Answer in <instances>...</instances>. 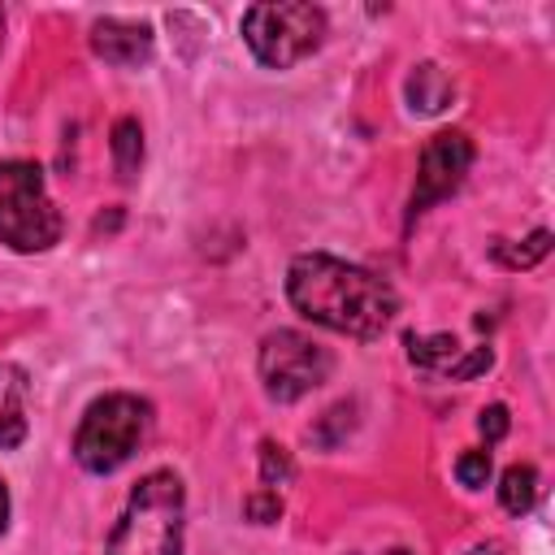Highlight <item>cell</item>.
Listing matches in <instances>:
<instances>
[{
	"instance_id": "6da1fadb",
	"label": "cell",
	"mask_w": 555,
	"mask_h": 555,
	"mask_svg": "<svg viewBox=\"0 0 555 555\" xmlns=\"http://www.w3.org/2000/svg\"><path fill=\"white\" fill-rule=\"evenodd\" d=\"M286 295L299 317L347 338H377L399 312V295L386 278L325 251H304L291 260Z\"/></svg>"
},
{
	"instance_id": "7a4b0ae2",
	"label": "cell",
	"mask_w": 555,
	"mask_h": 555,
	"mask_svg": "<svg viewBox=\"0 0 555 555\" xmlns=\"http://www.w3.org/2000/svg\"><path fill=\"white\" fill-rule=\"evenodd\" d=\"M182 525H186L182 477L156 468L130 490L104 542V555H182Z\"/></svg>"
},
{
	"instance_id": "3957f363",
	"label": "cell",
	"mask_w": 555,
	"mask_h": 555,
	"mask_svg": "<svg viewBox=\"0 0 555 555\" xmlns=\"http://www.w3.org/2000/svg\"><path fill=\"white\" fill-rule=\"evenodd\" d=\"M152 429V408L147 399L139 395H104L95 399L82 421H78V434H74V460L87 468V473H117L147 438Z\"/></svg>"
},
{
	"instance_id": "277c9868",
	"label": "cell",
	"mask_w": 555,
	"mask_h": 555,
	"mask_svg": "<svg viewBox=\"0 0 555 555\" xmlns=\"http://www.w3.org/2000/svg\"><path fill=\"white\" fill-rule=\"evenodd\" d=\"M61 238V212L48 195L43 169L30 160H0V243L13 251H48Z\"/></svg>"
},
{
	"instance_id": "5b68a950",
	"label": "cell",
	"mask_w": 555,
	"mask_h": 555,
	"mask_svg": "<svg viewBox=\"0 0 555 555\" xmlns=\"http://www.w3.org/2000/svg\"><path fill=\"white\" fill-rule=\"evenodd\" d=\"M325 39V13L317 4H251L243 13V43L269 69H291Z\"/></svg>"
},
{
	"instance_id": "8992f818",
	"label": "cell",
	"mask_w": 555,
	"mask_h": 555,
	"mask_svg": "<svg viewBox=\"0 0 555 555\" xmlns=\"http://www.w3.org/2000/svg\"><path fill=\"white\" fill-rule=\"evenodd\" d=\"M256 364H260L264 395L273 403H295V399L312 395L330 377V369H334L330 351L321 343H312L308 334H299V330H273V334H264Z\"/></svg>"
},
{
	"instance_id": "52a82bcc",
	"label": "cell",
	"mask_w": 555,
	"mask_h": 555,
	"mask_svg": "<svg viewBox=\"0 0 555 555\" xmlns=\"http://www.w3.org/2000/svg\"><path fill=\"white\" fill-rule=\"evenodd\" d=\"M473 169V143L460 130H438L416 165V186H412V217H421L425 208H434L438 199H447L451 191H460L464 173Z\"/></svg>"
},
{
	"instance_id": "ba28073f",
	"label": "cell",
	"mask_w": 555,
	"mask_h": 555,
	"mask_svg": "<svg viewBox=\"0 0 555 555\" xmlns=\"http://www.w3.org/2000/svg\"><path fill=\"white\" fill-rule=\"evenodd\" d=\"M91 52L108 65H143L152 56V30L143 22H121V17H104L91 26Z\"/></svg>"
},
{
	"instance_id": "9c48e42d",
	"label": "cell",
	"mask_w": 555,
	"mask_h": 555,
	"mask_svg": "<svg viewBox=\"0 0 555 555\" xmlns=\"http://www.w3.org/2000/svg\"><path fill=\"white\" fill-rule=\"evenodd\" d=\"M26 369L0 364V451H13L26 438Z\"/></svg>"
},
{
	"instance_id": "30bf717a",
	"label": "cell",
	"mask_w": 555,
	"mask_h": 555,
	"mask_svg": "<svg viewBox=\"0 0 555 555\" xmlns=\"http://www.w3.org/2000/svg\"><path fill=\"white\" fill-rule=\"evenodd\" d=\"M451 95H455V87H451V78L438 65H416L412 69V78H408V104H412V113H442L451 104Z\"/></svg>"
},
{
	"instance_id": "8fae6325",
	"label": "cell",
	"mask_w": 555,
	"mask_h": 555,
	"mask_svg": "<svg viewBox=\"0 0 555 555\" xmlns=\"http://www.w3.org/2000/svg\"><path fill=\"white\" fill-rule=\"evenodd\" d=\"M460 356H464V347H460L451 334H429V338L408 334V360H412L416 369H438V373H447Z\"/></svg>"
},
{
	"instance_id": "7c38bea8",
	"label": "cell",
	"mask_w": 555,
	"mask_h": 555,
	"mask_svg": "<svg viewBox=\"0 0 555 555\" xmlns=\"http://www.w3.org/2000/svg\"><path fill=\"white\" fill-rule=\"evenodd\" d=\"M533 499H538V473H533L529 464L503 468V477H499V503H503L512 516H520V512L533 507Z\"/></svg>"
},
{
	"instance_id": "4fadbf2b",
	"label": "cell",
	"mask_w": 555,
	"mask_h": 555,
	"mask_svg": "<svg viewBox=\"0 0 555 555\" xmlns=\"http://www.w3.org/2000/svg\"><path fill=\"white\" fill-rule=\"evenodd\" d=\"M113 165H117V173L130 182L134 173H139V165H143V126L134 121V117H121L117 126H113Z\"/></svg>"
},
{
	"instance_id": "5bb4252c",
	"label": "cell",
	"mask_w": 555,
	"mask_h": 555,
	"mask_svg": "<svg viewBox=\"0 0 555 555\" xmlns=\"http://www.w3.org/2000/svg\"><path fill=\"white\" fill-rule=\"evenodd\" d=\"M546 251H551V230H533V234H529L520 247L494 243V256H499L503 264H512V269H529V264H538Z\"/></svg>"
},
{
	"instance_id": "9a60e30c",
	"label": "cell",
	"mask_w": 555,
	"mask_h": 555,
	"mask_svg": "<svg viewBox=\"0 0 555 555\" xmlns=\"http://www.w3.org/2000/svg\"><path fill=\"white\" fill-rule=\"evenodd\" d=\"M291 473H295V464H291V455H286V447H278V442H260V477H264V486L273 490V486H286L291 481Z\"/></svg>"
},
{
	"instance_id": "2e32d148",
	"label": "cell",
	"mask_w": 555,
	"mask_h": 555,
	"mask_svg": "<svg viewBox=\"0 0 555 555\" xmlns=\"http://www.w3.org/2000/svg\"><path fill=\"white\" fill-rule=\"evenodd\" d=\"M455 477H460V486H468V490H481V486L490 481V451H481V447L464 451V455L455 460Z\"/></svg>"
},
{
	"instance_id": "e0dca14e",
	"label": "cell",
	"mask_w": 555,
	"mask_h": 555,
	"mask_svg": "<svg viewBox=\"0 0 555 555\" xmlns=\"http://www.w3.org/2000/svg\"><path fill=\"white\" fill-rule=\"evenodd\" d=\"M243 512H247V520H256V525H273V520L282 516V499H278V490H256V494H247Z\"/></svg>"
},
{
	"instance_id": "ac0fdd59",
	"label": "cell",
	"mask_w": 555,
	"mask_h": 555,
	"mask_svg": "<svg viewBox=\"0 0 555 555\" xmlns=\"http://www.w3.org/2000/svg\"><path fill=\"white\" fill-rule=\"evenodd\" d=\"M494 364V356H490V347H473L468 356H460L451 369H447V377H455V382H468V377H477V373H486Z\"/></svg>"
},
{
	"instance_id": "d6986e66",
	"label": "cell",
	"mask_w": 555,
	"mask_h": 555,
	"mask_svg": "<svg viewBox=\"0 0 555 555\" xmlns=\"http://www.w3.org/2000/svg\"><path fill=\"white\" fill-rule=\"evenodd\" d=\"M477 429H481V438H486V442H499V438L507 434V408H503V403H490V408H481V416H477Z\"/></svg>"
},
{
	"instance_id": "ffe728a7",
	"label": "cell",
	"mask_w": 555,
	"mask_h": 555,
	"mask_svg": "<svg viewBox=\"0 0 555 555\" xmlns=\"http://www.w3.org/2000/svg\"><path fill=\"white\" fill-rule=\"evenodd\" d=\"M4 525H9V490L0 481V533H4Z\"/></svg>"
},
{
	"instance_id": "44dd1931",
	"label": "cell",
	"mask_w": 555,
	"mask_h": 555,
	"mask_svg": "<svg viewBox=\"0 0 555 555\" xmlns=\"http://www.w3.org/2000/svg\"><path fill=\"white\" fill-rule=\"evenodd\" d=\"M468 555H499V546H494V542H490V546H473Z\"/></svg>"
},
{
	"instance_id": "7402d4cb",
	"label": "cell",
	"mask_w": 555,
	"mask_h": 555,
	"mask_svg": "<svg viewBox=\"0 0 555 555\" xmlns=\"http://www.w3.org/2000/svg\"><path fill=\"white\" fill-rule=\"evenodd\" d=\"M386 555H412V551H408V546H395V551H386Z\"/></svg>"
},
{
	"instance_id": "603a6c76",
	"label": "cell",
	"mask_w": 555,
	"mask_h": 555,
	"mask_svg": "<svg viewBox=\"0 0 555 555\" xmlns=\"http://www.w3.org/2000/svg\"><path fill=\"white\" fill-rule=\"evenodd\" d=\"M0 22H4V9H0Z\"/></svg>"
}]
</instances>
